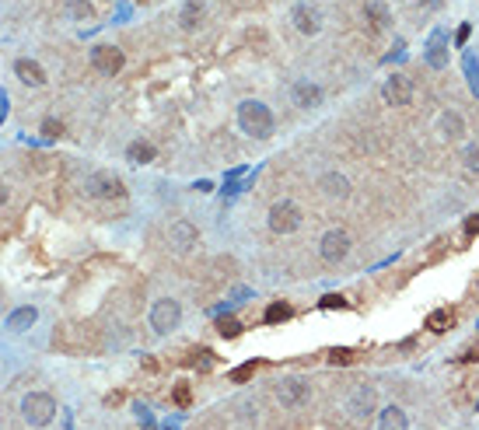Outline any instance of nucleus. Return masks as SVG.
<instances>
[{
    "label": "nucleus",
    "mask_w": 479,
    "mask_h": 430,
    "mask_svg": "<svg viewBox=\"0 0 479 430\" xmlns=\"http://www.w3.org/2000/svg\"><path fill=\"white\" fill-rule=\"evenodd\" d=\"M238 126H242V133H248L255 140H266V137H273V126L277 123H273L270 105H262L255 98H245L238 105Z\"/></svg>",
    "instance_id": "1"
},
{
    "label": "nucleus",
    "mask_w": 479,
    "mask_h": 430,
    "mask_svg": "<svg viewBox=\"0 0 479 430\" xmlns=\"http://www.w3.org/2000/svg\"><path fill=\"white\" fill-rule=\"evenodd\" d=\"M266 224H270L273 235H294L301 228V206L294 199H277L266 213Z\"/></svg>",
    "instance_id": "2"
},
{
    "label": "nucleus",
    "mask_w": 479,
    "mask_h": 430,
    "mask_svg": "<svg viewBox=\"0 0 479 430\" xmlns=\"http://www.w3.org/2000/svg\"><path fill=\"white\" fill-rule=\"evenodd\" d=\"M150 329L157 336H168L172 329H179V322H182V304L175 297H162V301H154L150 304Z\"/></svg>",
    "instance_id": "3"
},
{
    "label": "nucleus",
    "mask_w": 479,
    "mask_h": 430,
    "mask_svg": "<svg viewBox=\"0 0 479 430\" xmlns=\"http://www.w3.org/2000/svg\"><path fill=\"white\" fill-rule=\"evenodd\" d=\"M21 416L32 427H46V423H52V416H57V399L49 392H32V395L21 399Z\"/></svg>",
    "instance_id": "4"
},
{
    "label": "nucleus",
    "mask_w": 479,
    "mask_h": 430,
    "mask_svg": "<svg viewBox=\"0 0 479 430\" xmlns=\"http://www.w3.org/2000/svg\"><path fill=\"white\" fill-rule=\"evenodd\" d=\"M375 409H378V389H375V385L360 382V385L350 389V395H346V416H350V420L360 423V420H367Z\"/></svg>",
    "instance_id": "5"
},
{
    "label": "nucleus",
    "mask_w": 479,
    "mask_h": 430,
    "mask_svg": "<svg viewBox=\"0 0 479 430\" xmlns=\"http://www.w3.org/2000/svg\"><path fill=\"white\" fill-rule=\"evenodd\" d=\"M350 245H353L350 235L343 228H333V231H326L322 238H318V259L329 262V266H336V262H343L350 255Z\"/></svg>",
    "instance_id": "6"
},
{
    "label": "nucleus",
    "mask_w": 479,
    "mask_h": 430,
    "mask_svg": "<svg viewBox=\"0 0 479 430\" xmlns=\"http://www.w3.org/2000/svg\"><path fill=\"white\" fill-rule=\"evenodd\" d=\"M84 193H88L91 199H119V196H126V186H123V179L113 175V172H95V175H88Z\"/></svg>",
    "instance_id": "7"
},
{
    "label": "nucleus",
    "mask_w": 479,
    "mask_h": 430,
    "mask_svg": "<svg viewBox=\"0 0 479 430\" xmlns=\"http://www.w3.org/2000/svg\"><path fill=\"white\" fill-rule=\"evenodd\" d=\"M277 399L284 409H301L311 399V385L304 378H280L277 382Z\"/></svg>",
    "instance_id": "8"
},
{
    "label": "nucleus",
    "mask_w": 479,
    "mask_h": 430,
    "mask_svg": "<svg viewBox=\"0 0 479 430\" xmlns=\"http://www.w3.org/2000/svg\"><path fill=\"white\" fill-rule=\"evenodd\" d=\"M91 67L105 77H116L123 70V52L116 46H95L91 49Z\"/></svg>",
    "instance_id": "9"
},
{
    "label": "nucleus",
    "mask_w": 479,
    "mask_h": 430,
    "mask_svg": "<svg viewBox=\"0 0 479 430\" xmlns=\"http://www.w3.org/2000/svg\"><path fill=\"white\" fill-rule=\"evenodd\" d=\"M168 245L179 252V255H189L196 245H199V231L193 221H175L172 231H168Z\"/></svg>",
    "instance_id": "10"
},
{
    "label": "nucleus",
    "mask_w": 479,
    "mask_h": 430,
    "mask_svg": "<svg viewBox=\"0 0 479 430\" xmlns=\"http://www.w3.org/2000/svg\"><path fill=\"white\" fill-rule=\"evenodd\" d=\"M382 98H385V105H395V109H402V105L413 101V81L402 77V74L389 77V81L382 84Z\"/></svg>",
    "instance_id": "11"
},
{
    "label": "nucleus",
    "mask_w": 479,
    "mask_h": 430,
    "mask_svg": "<svg viewBox=\"0 0 479 430\" xmlns=\"http://www.w3.org/2000/svg\"><path fill=\"white\" fill-rule=\"evenodd\" d=\"M291 21H294V28L301 35H318V32H322V14H318L315 8H308V4H297L291 11Z\"/></svg>",
    "instance_id": "12"
},
{
    "label": "nucleus",
    "mask_w": 479,
    "mask_h": 430,
    "mask_svg": "<svg viewBox=\"0 0 479 430\" xmlns=\"http://www.w3.org/2000/svg\"><path fill=\"white\" fill-rule=\"evenodd\" d=\"M427 67H434V70H444V67H448V35H444V28H434V32H431V42H427Z\"/></svg>",
    "instance_id": "13"
},
{
    "label": "nucleus",
    "mask_w": 479,
    "mask_h": 430,
    "mask_svg": "<svg viewBox=\"0 0 479 430\" xmlns=\"http://www.w3.org/2000/svg\"><path fill=\"white\" fill-rule=\"evenodd\" d=\"M291 98H294L297 109H315V105H322V88H318L315 81H294Z\"/></svg>",
    "instance_id": "14"
},
{
    "label": "nucleus",
    "mask_w": 479,
    "mask_h": 430,
    "mask_svg": "<svg viewBox=\"0 0 479 430\" xmlns=\"http://www.w3.org/2000/svg\"><path fill=\"white\" fill-rule=\"evenodd\" d=\"M318 189H322V196H329V199H346L350 196V179L340 175V172H326V175H318Z\"/></svg>",
    "instance_id": "15"
},
{
    "label": "nucleus",
    "mask_w": 479,
    "mask_h": 430,
    "mask_svg": "<svg viewBox=\"0 0 479 430\" xmlns=\"http://www.w3.org/2000/svg\"><path fill=\"white\" fill-rule=\"evenodd\" d=\"M438 133L444 137V140H462L465 137V119H462V113H441L438 116Z\"/></svg>",
    "instance_id": "16"
},
{
    "label": "nucleus",
    "mask_w": 479,
    "mask_h": 430,
    "mask_svg": "<svg viewBox=\"0 0 479 430\" xmlns=\"http://www.w3.org/2000/svg\"><path fill=\"white\" fill-rule=\"evenodd\" d=\"M378 430H409V416H406V409L402 406H385L382 413H378Z\"/></svg>",
    "instance_id": "17"
},
{
    "label": "nucleus",
    "mask_w": 479,
    "mask_h": 430,
    "mask_svg": "<svg viewBox=\"0 0 479 430\" xmlns=\"http://www.w3.org/2000/svg\"><path fill=\"white\" fill-rule=\"evenodd\" d=\"M39 322V308H32V304H25V308H14L11 315H8V322L4 326L11 329V333H25V329H32Z\"/></svg>",
    "instance_id": "18"
},
{
    "label": "nucleus",
    "mask_w": 479,
    "mask_h": 430,
    "mask_svg": "<svg viewBox=\"0 0 479 430\" xmlns=\"http://www.w3.org/2000/svg\"><path fill=\"white\" fill-rule=\"evenodd\" d=\"M364 18H367L371 25H375L378 32L392 25V11H389L385 0H367V4H364Z\"/></svg>",
    "instance_id": "19"
},
{
    "label": "nucleus",
    "mask_w": 479,
    "mask_h": 430,
    "mask_svg": "<svg viewBox=\"0 0 479 430\" xmlns=\"http://www.w3.org/2000/svg\"><path fill=\"white\" fill-rule=\"evenodd\" d=\"M14 74H18L21 84H32V88H42V84H46V70H42L35 60H18V63H14Z\"/></svg>",
    "instance_id": "20"
},
{
    "label": "nucleus",
    "mask_w": 479,
    "mask_h": 430,
    "mask_svg": "<svg viewBox=\"0 0 479 430\" xmlns=\"http://www.w3.org/2000/svg\"><path fill=\"white\" fill-rule=\"evenodd\" d=\"M199 21H203V4L199 0H186L182 11H179V25L186 32H193V28H199Z\"/></svg>",
    "instance_id": "21"
},
{
    "label": "nucleus",
    "mask_w": 479,
    "mask_h": 430,
    "mask_svg": "<svg viewBox=\"0 0 479 430\" xmlns=\"http://www.w3.org/2000/svg\"><path fill=\"white\" fill-rule=\"evenodd\" d=\"M126 161H133V165H147V161H154V147L147 140H133L126 147Z\"/></svg>",
    "instance_id": "22"
},
{
    "label": "nucleus",
    "mask_w": 479,
    "mask_h": 430,
    "mask_svg": "<svg viewBox=\"0 0 479 430\" xmlns=\"http://www.w3.org/2000/svg\"><path fill=\"white\" fill-rule=\"evenodd\" d=\"M462 70H465L469 91L479 98V60H476V52H465V57H462Z\"/></svg>",
    "instance_id": "23"
},
{
    "label": "nucleus",
    "mask_w": 479,
    "mask_h": 430,
    "mask_svg": "<svg viewBox=\"0 0 479 430\" xmlns=\"http://www.w3.org/2000/svg\"><path fill=\"white\" fill-rule=\"evenodd\" d=\"M448 326H451V311L438 308V311H431V315H427V329H431V333H444Z\"/></svg>",
    "instance_id": "24"
},
{
    "label": "nucleus",
    "mask_w": 479,
    "mask_h": 430,
    "mask_svg": "<svg viewBox=\"0 0 479 430\" xmlns=\"http://www.w3.org/2000/svg\"><path fill=\"white\" fill-rule=\"evenodd\" d=\"M266 322H287L291 318V304H284V301H273L270 308H266V315H262Z\"/></svg>",
    "instance_id": "25"
},
{
    "label": "nucleus",
    "mask_w": 479,
    "mask_h": 430,
    "mask_svg": "<svg viewBox=\"0 0 479 430\" xmlns=\"http://www.w3.org/2000/svg\"><path fill=\"white\" fill-rule=\"evenodd\" d=\"M217 333H221L224 340H235V336H242V322H238V318H221V322H217Z\"/></svg>",
    "instance_id": "26"
},
{
    "label": "nucleus",
    "mask_w": 479,
    "mask_h": 430,
    "mask_svg": "<svg viewBox=\"0 0 479 430\" xmlns=\"http://www.w3.org/2000/svg\"><path fill=\"white\" fill-rule=\"evenodd\" d=\"M172 395H175V406H182V409H186V406L193 402V389H189V382H179Z\"/></svg>",
    "instance_id": "27"
},
{
    "label": "nucleus",
    "mask_w": 479,
    "mask_h": 430,
    "mask_svg": "<svg viewBox=\"0 0 479 430\" xmlns=\"http://www.w3.org/2000/svg\"><path fill=\"white\" fill-rule=\"evenodd\" d=\"M252 374H255V360H248V364L235 367V371H231V382H238V385H242V382H248V378H252Z\"/></svg>",
    "instance_id": "28"
},
{
    "label": "nucleus",
    "mask_w": 479,
    "mask_h": 430,
    "mask_svg": "<svg viewBox=\"0 0 479 430\" xmlns=\"http://www.w3.org/2000/svg\"><path fill=\"white\" fill-rule=\"evenodd\" d=\"M462 161H465V168H469V172H479V144H472V147H465V154H462Z\"/></svg>",
    "instance_id": "29"
},
{
    "label": "nucleus",
    "mask_w": 479,
    "mask_h": 430,
    "mask_svg": "<svg viewBox=\"0 0 479 430\" xmlns=\"http://www.w3.org/2000/svg\"><path fill=\"white\" fill-rule=\"evenodd\" d=\"M353 360V353L346 350V346H336V350H329V364H350Z\"/></svg>",
    "instance_id": "30"
},
{
    "label": "nucleus",
    "mask_w": 479,
    "mask_h": 430,
    "mask_svg": "<svg viewBox=\"0 0 479 430\" xmlns=\"http://www.w3.org/2000/svg\"><path fill=\"white\" fill-rule=\"evenodd\" d=\"M42 133L52 140V137H60V133H63V126H60L57 119H46V123H42Z\"/></svg>",
    "instance_id": "31"
},
{
    "label": "nucleus",
    "mask_w": 479,
    "mask_h": 430,
    "mask_svg": "<svg viewBox=\"0 0 479 430\" xmlns=\"http://www.w3.org/2000/svg\"><path fill=\"white\" fill-rule=\"evenodd\" d=\"M322 308H346V297L343 294H326L322 297Z\"/></svg>",
    "instance_id": "32"
},
{
    "label": "nucleus",
    "mask_w": 479,
    "mask_h": 430,
    "mask_svg": "<svg viewBox=\"0 0 479 430\" xmlns=\"http://www.w3.org/2000/svg\"><path fill=\"white\" fill-rule=\"evenodd\" d=\"M465 235H479V213L465 221Z\"/></svg>",
    "instance_id": "33"
},
{
    "label": "nucleus",
    "mask_w": 479,
    "mask_h": 430,
    "mask_svg": "<svg viewBox=\"0 0 479 430\" xmlns=\"http://www.w3.org/2000/svg\"><path fill=\"white\" fill-rule=\"evenodd\" d=\"M462 360H479V350H465V357Z\"/></svg>",
    "instance_id": "34"
},
{
    "label": "nucleus",
    "mask_w": 479,
    "mask_h": 430,
    "mask_svg": "<svg viewBox=\"0 0 479 430\" xmlns=\"http://www.w3.org/2000/svg\"><path fill=\"white\" fill-rule=\"evenodd\" d=\"M8 203V189H4V182H0V206Z\"/></svg>",
    "instance_id": "35"
},
{
    "label": "nucleus",
    "mask_w": 479,
    "mask_h": 430,
    "mask_svg": "<svg viewBox=\"0 0 479 430\" xmlns=\"http://www.w3.org/2000/svg\"><path fill=\"white\" fill-rule=\"evenodd\" d=\"M476 409H479V402H476Z\"/></svg>",
    "instance_id": "36"
}]
</instances>
